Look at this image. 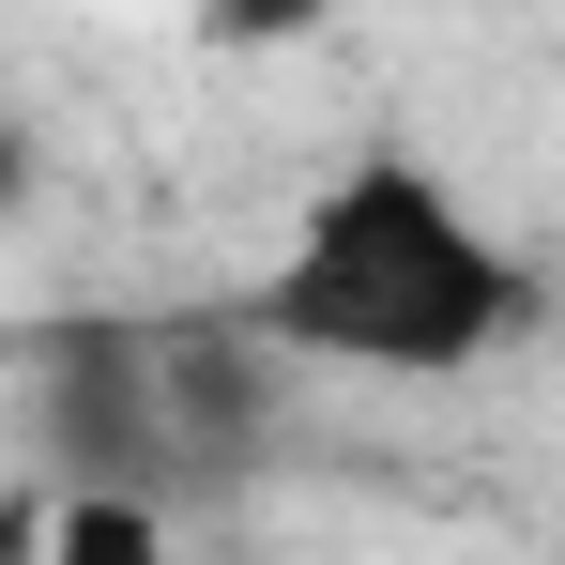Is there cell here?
Returning <instances> with one entry per match:
<instances>
[{
    "label": "cell",
    "mask_w": 565,
    "mask_h": 565,
    "mask_svg": "<svg viewBox=\"0 0 565 565\" xmlns=\"http://www.w3.org/2000/svg\"><path fill=\"white\" fill-rule=\"evenodd\" d=\"M31 565H184V520L107 489H31Z\"/></svg>",
    "instance_id": "3"
},
{
    "label": "cell",
    "mask_w": 565,
    "mask_h": 565,
    "mask_svg": "<svg viewBox=\"0 0 565 565\" xmlns=\"http://www.w3.org/2000/svg\"><path fill=\"white\" fill-rule=\"evenodd\" d=\"M290 444V367L230 321V306H122L46 337L31 367V473L46 489H107V504H230L260 489Z\"/></svg>",
    "instance_id": "2"
},
{
    "label": "cell",
    "mask_w": 565,
    "mask_h": 565,
    "mask_svg": "<svg viewBox=\"0 0 565 565\" xmlns=\"http://www.w3.org/2000/svg\"><path fill=\"white\" fill-rule=\"evenodd\" d=\"M230 321L276 352L290 382L352 367V382H459L535 321V260L489 199L428 153V138H352L321 184L290 199L276 260L230 290Z\"/></svg>",
    "instance_id": "1"
},
{
    "label": "cell",
    "mask_w": 565,
    "mask_h": 565,
    "mask_svg": "<svg viewBox=\"0 0 565 565\" xmlns=\"http://www.w3.org/2000/svg\"><path fill=\"white\" fill-rule=\"evenodd\" d=\"M31 184H46V138H31V122H15V107H0V230H15V214H31Z\"/></svg>",
    "instance_id": "4"
}]
</instances>
